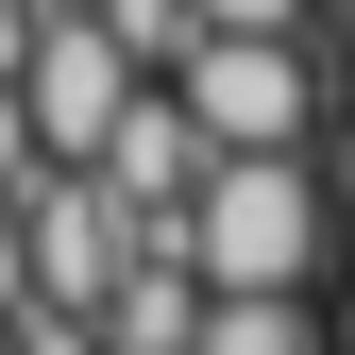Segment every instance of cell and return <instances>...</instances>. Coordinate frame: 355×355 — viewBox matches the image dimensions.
I'll list each match as a JSON object with an SVG mask.
<instances>
[{
    "label": "cell",
    "instance_id": "1",
    "mask_svg": "<svg viewBox=\"0 0 355 355\" xmlns=\"http://www.w3.org/2000/svg\"><path fill=\"white\" fill-rule=\"evenodd\" d=\"M169 237H187V271L203 288H322V169H304V136L288 153H203L187 169V203H169Z\"/></svg>",
    "mask_w": 355,
    "mask_h": 355
},
{
    "label": "cell",
    "instance_id": "2",
    "mask_svg": "<svg viewBox=\"0 0 355 355\" xmlns=\"http://www.w3.org/2000/svg\"><path fill=\"white\" fill-rule=\"evenodd\" d=\"M169 102L203 119V153H288V136H322L304 34H187V51H169Z\"/></svg>",
    "mask_w": 355,
    "mask_h": 355
},
{
    "label": "cell",
    "instance_id": "3",
    "mask_svg": "<svg viewBox=\"0 0 355 355\" xmlns=\"http://www.w3.org/2000/svg\"><path fill=\"white\" fill-rule=\"evenodd\" d=\"M119 85H136V51H119L85 0H34V51H17V119H34V153L85 169V136L119 119Z\"/></svg>",
    "mask_w": 355,
    "mask_h": 355
},
{
    "label": "cell",
    "instance_id": "4",
    "mask_svg": "<svg viewBox=\"0 0 355 355\" xmlns=\"http://www.w3.org/2000/svg\"><path fill=\"white\" fill-rule=\"evenodd\" d=\"M119 237H136V220L85 187V169H34V187H17V304H102Z\"/></svg>",
    "mask_w": 355,
    "mask_h": 355
},
{
    "label": "cell",
    "instance_id": "5",
    "mask_svg": "<svg viewBox=\"0 0 355 355\" xmlns=\"http://www.w3.org/2000/svg\"><path fill=\"white\" fill-rule=\"evenodd\" d=\"M187 169H203V119L169 102V68H136V85H119V119L85 136V187H102L119 220H153V203H187Z\"/></svg>",
    "mask_w": 355,
    "mask_h": 355
},
{
    "label": "cell",
    "instance_id": "6",
    "mask_svg": "<svg viewBox=\"0 0 355 355\" xmlns=\"http://www.w3.org/2000/svg\"><path fill=\"white\" fill-rule=\"evenodd\" d=\"M187 355H322V304H304V288H203Z\"/></svg>",
    "mask_w": 355,
    "mask_h": 355
},
{
    "label": "cell",
    "instance_id": "7",
    "mask_svg": "<svg viewBox=\"0 0 355 355\" xmlns=\"http://www.w3.org/2000/svg\"><path fill=\"white\" fill-rule=\"evenodd\" d=\"M322 0H187V34H304Z\"/></svg>",
    "mask_w": 355,
    "mask_h": 355
},
{
    "label": "cell",
    "instance_id": "8",
    "mask_svg": "<svg viewBox=\"0 0 355 355\" xmlns=\"http://www.w3.org/2000/svg\"><path fill=\"white\" fill-rule=\"evenodd\" d=\"M34 169H51V153H34V119H17V68H0V203H17Z\"/></svg>",
    "mask_w": 355,
    "mask_h": 355
},
{
    "label": "cell",
    "instance_id": "9",
    "mask_svg": "<svg viewBox=\"0 0 355 355\" xmlns=\"http://www.w3.org/2000/svg\"><path fill=\"white\" fill-rule=\"evenodd\" d=\"M17 355H102V338H85V304H17Z\"/></svg>",
    "mask_w": 355,
    "mask_h": 355
},
{
    "label": "cell",
    "instance_id": "10",
    "mask_svg": "<svg viewBox=\"0 0 355 355\" xmlns=\"http://www.w3.org/2000/svg\"><path fill=\"white\" fill-rule=\"evenodd\" d=\"M0 322H17V203H0Z\"/></svg>",
    "mask_w": 355,
    "mask_h": 355
},
{
    "label": "cell",
    "instance_id": "11",
    "mask_svg": "<svg viewBox=\"0 0 355 355\" xmlns=\"http://www.w3.org/2000/svg\"><path fill=\"white\" fill-rule=\"evenodd\" d=\"M17 51H34V0H0V68H17Z\"/></svg>",
    "mask_w": 355,
    "mask_h": 355
},
{
    "label": "cell",
    "instance_id": "12",
    "mask_svg": "<svg viewBox=\"0 0 355 355\" xmlns=\"http://www.w3.org/2000/svg\"><path fill=\"white\" fill-rule=\"evenodd\" d=\"M0 355H17V322H0Z\"/></svg>",
    "mask_w": 355,
    "mask_h": 355
},
{
    "label": "cell",
    "instance_id": "13",
    "mask_svg": "<svg viewBox=\"0 0 355 355\" xmlns=\"http://www.w3.org/2000/svg\"><path fill=\"white\" fill-rule=\"evenodd\" d=\"M338 271H355V237H338Z\"/></svg>",
    "mask_w": 355,
    "mask_h": 355
}]
</instances>
